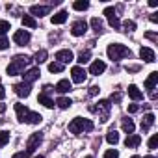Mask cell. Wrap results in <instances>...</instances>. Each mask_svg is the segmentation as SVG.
<instances>
[{"mask_svg":"<svg viewBox=\"0 0 158 158\" xmlns=\"http://www.w3.org/2000/svg\"><path fill=\"white\" fill-rule=\"evenodd\" d=\"M108 58L110 60H114V61H117V60H123V58H130L132 56V52H130V48H127L125 45H121V43H112L110 47H108Z\"/></svg>","mask_w":158,"mask_h":158,"instance_id":"cell-1","label":"cell"},{"mask_svg":"<svg viewBox=\"0 0 158 158\" xmlns=\"http://www.w3.org/2000/svg\"><path fill=\"white\" fill-rule=\"evenodd\" d=\"M30 63V58L28 56H15L13 58V61L8 65V74L10 76H15V74H21L24 69H26V65Z\"/></svg>","mask_w":158,"mask_h":158,"instance_id":"cell-2","label":"cell"},{"mask_svg":"<svg viewBox=\"0 0 158 158\" xmlns=\"http://www.w3.org/2000/svg\"><path fill=\"white\" fill-rule=\"evenodd\" d=\"M89 132L93 130V123L89 119H82V117H74L71 123H69V132L73 134H80V132Z\"/></svg>","mask_w":158,"mask_h":158,"instance_id":"cell-3","label":"cell"},{"mask_svg":"<svg viewBox=\"0 0 158 158\" xmlns=\"http://www.w3.org/2000/svg\"><path fill=\"white\" fill-rule=\"evenodd\" d=\"M110 108H112V104H110L108 101H99V102H97V106H89V110H91V112L101 114V121H102V123H104V121H108Z\"/></svg>","mask_w":158,"mask_h":158,"instance_id":"cell-4","label":"cell"},{"mask_svg":"<svg viewBox=\"0 0 158 158\" xmlns=\"http://www.w3.org/2000/svg\"><path fill=\"white\" fill-rule=\"evenodd\" d=\"M41 139H43V136H41L39 132L32 134V136H30V139H28V143H26V154H32V152H34V151L39 147Z\"/></svg>","mask_w":158,"mask_h":158,"instance_id":"cell-5","label":"cell"},{"mask_svg":"<svg viewBox=\"0 0 158 158\" xmlns=\"http://www.w3.org/2000/svg\"><path fill=\"white\" fill-rule=\"evenodd\" d=\"M71 78H73L74 84H82L86 80V71L82 67H73L71 69Z\"/></svg>","mask_w":158,"mask_h":158,"instance_id":"cell-6","label":"cell"},{"mask_svg":"<svg viewBox=\"0 0 158 158\" xmlns=\"http://www.w3.org/2000/svg\"><path fill=\"white\" fill-rule=\"evenodd\" d=\"M86 32H88V23H86V21H76V23L73 24V28H71V34L76 35V37L84 35Z\"/></svg>","mask_w":158,"mask_h":158,"instance_id":"cell-7","label":"cell"},{"mask_svg":"<svg viewBox=\"0 0 158 158\" xmlns=\"http://www.w3.org/2000/svg\"><path fill=\"white\" fill-rule=\"evenodd\" d=\"M39 74H41L39 67H32V69H28V71L23 74V78H24V84H32V82H35L37 78H39Z\"/></svg>","mask_w":158,"mask_h":158,"instance_id":"cell-8","label":"cell"},{"mask_svg":"<svg viewBox=\"0 0 158 158\" xmlns=\"http://www.w3.org/2000/svg\"><path fill=\"white\" fill-rule=\"evenodd\" d=\"M106 71V63L102 61V60H95L93 63H91V67H89V74H93V76H99V74H102Z\"/></svg>","mask_w":158,"mask_h":158,"instance_id":"cell-9","label":"cell"},{"mask_svg":"<svg viewBox=\"0 0 158 158\" xmlns=\"http://www.w3.org/2000/svg\"><path fill=\"white\" fill-rule=\"evenodd\" d=\"M13 41H15L17 45H26V43L30 41V34H28L26 30H17V32L13 34Z\"/></svg>","mask_w":158,"mask_h":158,"instance_id":"cell-10","label":"cell"},{"mask_svg":"<svg viewBox=\"0 0 158 158\" xmlns=\"http://www.w3.org/2000/svg\"><path fill=\"white\" fill-rule=\"evenodd\" d=\"M139 58H141V60H145V61H149V63L156 61L154 50H152V48H149V47H141V50H139Z\"/></svg>","mask_w":158,"mask_h":158,"instance_id":"cell-11","label":"cell"},{"mask_svg":"<svg viewBox=\"0 0 158 158\" xmlns=\"http://www.w3.org/2000/svg\"><path fill=\"white\" fill-rule=\"evenodd\" d=\"M156 84H158V73L156 71H152L151 74H149V78L145 80V89H149L151 93L154 91V88H156Z\"/></svg>","mask_w":158,"mask_h":158,"instance_id":"cell-12","label":"cell"},{"mask_svg":"<svg viewBox=\"0 0 158 158\" xmlns=\"http://www.w3.org/2000/svg\"><path fill=\"white\" fill-rule=\"evenodd\" d=\"M56 60H58V63H69V61H73V52L71 50H60V52H56Z\"/></svg>","mask_w":158,"mask_h":158,"instance_id":"cell-13","label":"cell"},{"mask_svg":"<svg viewBox=\"0 0 158 158\" xmlns=\"http://www.w3.org/2000/svg\"><path fill=\"white\" fill-rule=\"evenodd\" d=\"M15 112H17V119L21 121V123H24L26 121V117H28V114H30V110L26 108V106H23V104H15Z\"/></svg>","mask_w":158,"mask_h":158,"instance_id":"cell-14","label":"cell"},{"mask_svg":"<svg viewBox=\"0 0 158 158\" xmlns=\"http://www.w3.org/2000/svg\"><path fill=\"white\" fill-rule=\"evenodd\" d=\"M13 89H15V93H17L19 97H28L32 88H30V84H24V82H23V84H17V86H13Z\"/></svg>","mask_w":158,"mask_h":158,"instance_id":"cell-15","label":"cell"},{"mask_svg":"<svg viewBox=\"0 0 158 158\" xmlns=\"http://www.w3.org/2000/svg\"><path fill=\"white\" fill-rule=\"evenodd\" d=\"M50 11V6H32L30 8V13L35 15V17H43Z\"/></svg>","mask_w":158,"mask_h":158,"instance_id":"cell-16","label":"cell"},{"mask_svg":"<svg viewBox=\"0 0 158 158\" xmlns=\"http://www.w3.org/2000/svg\"><path fill=\"white\" fill-rule=\"evenodd\" d=\"M152 125H154V114H147V115L143 117V121H141V130L147 132Z\"/></svg>","mask_w":158,"mask_h":158,"instance_id":"cell-17","label":"cell"},{"mask_svg":"<svg viewBox=\"0 0 158 158\" xmlns=\"http://www.w3.org/2000/svg\"><path fill=\"white\" fill-rule=\"evenodd\" d=\"M141 143V138L138 136V134H130L127 139H125V145L128 147V149H132V147H138Z\"/></svg>","mask_w":158,"mask_h":158,"instance_id":"cell-18","label":"cell"},{"mask_svg":"<svg viewBox=\"0 0 158 158\" xmlns=\"http://www.w3.org/2000/svg\"><path fill=\"white\" fill-rule=\"evenodd\" d=\"M56 91H58V93H67V91H71V82L65 80V78H63V80H60V82L56 84Z\"/></svg>","mask_w":158,"mask_h":158,"instance_id":"cell-19","label":"cell"},{"mask_svg":"<svg viewBox=\"0 0 158 158\" xmlns=\"http://www.w3.org/2000/svg\"><path fill=\"white\" fill-rule=\"evenodd\" d=\"M128 95H130V99H134V101H141L143 99V93L138 89V86H128Z\"/></svg>","mask_w":158,"mask_h":158,"instance_id":"cell-20","label":"cell"},{"mask_svg":"<svg viewBox=\"0 0 158 158\" xmlns=\"http://www.w3.org/2000/svg\"><path fill=\"white\" fill-rule=\"evenodd\" d=\"M52 24H63L67 21V11H58L56 15H52Z\"/></svg>","mask_w":158,"mask_h":158,"instance_id":"cell-21","label":"cell"},{"mask_svg":"<svg viewBox=\"0 0 158 158\" xmlns=\"http://www.w3.org/2000/svg\"><path fill=\"white\" fill-rule=\"evenodd\" d=\"M37 101L43 104V106H47V108H54V101L47 95V93H39V97H37Z\"/></svg>","mask_w":158,"mask_h":158,"instance_id":"cell-22","label":"cell"},{"mask_svg":"<svg viewBox=\"0 0 158 158\" xmlns=\"http://www.w3.org/2000/svg\"><path fill=\"white\" fill-rule=\"evenodd\" d=\"M41 119H43V117H41L37 112H30L24 123H28V125H39V123H41Z\"/></svg>","mask_w":158,"mask_h":158,"instance_id":"cell-23","label":"cell"},{"mask_svg":"<svg viewBox=\"0 0 158 158\" xmlns=\"http://www.w3.org/2000/svg\"><path fill=\"white\" fill-rule=\"evenodd\" d=\"M23 26H26V28H35L37 23H35V19H34L32 15H24V17H23Z\"/></svg>","mask_w":158,"mask_h":158,"instance_id":"cell-24","label":"cell"},{"mask_svg":"<svg viewBox=\"0 0 158 158\" xmlns=\"http://www.w3.org/2000/svg\"><path fill=\"white\" fill-rule=\"evenodd\" d=\"M56 104L61 108V110H67V108H71V104H73V101L71 99H67V97H60L58 101H56Z\"/></svg>","mask_w":158,"mask_h":158,"instance_id":"cell-25","label":"cell"},{"mask_svg":"<svg viewBox=\"0 0 158 158\" xmlns=\"http://www.w3.org/2000/svg\"><path fill=\"white\" fill-rule=\"evenodd\" d=\"M73 8H74L76 11H86V10L89 8V2H86V0H76V2L73 4Z\"/></svg>","mask_w":158,"mask_h":158,"instance_id":"cell-26","label":"cell"},{"mask_svg":"<svg viewBox=\"0 0 158 158\" xmlns=\"http://www.w3.org/2000/svg\"><path fill=\"white\" fill-rule=\"evenodd\" d=\"M106 141H108V143H112V145L119 143V134H117L115 130H110V132L106 134Z\"/></svg>","mask_w":158,"mask_h":158,"instance_id":"cell-27","label":"cell"},{"mask_svg":"<svg viewBox=\"0 0 158 158\" xmlns=\"http://www.w3.org/2000/svg\"><path fill=\"white\" fill-rule=\"evenodd\" d=\"M134 123L130 121V119H123V130L127 132V134H134Z\"/></svg>","mask_w":158,"mask_h":158,"instance_id":"cell-28","label":"cell"},{"mask_svg":"<svg viewBox=\"0 0 158 158\" xmlns=\"http://www.w3.org/2000/svg\"><path fill=\"white\" fill-rule=\"evenodd\" d=\"M34 61H35V63H43V61H47V50H37L35 56H34Z\"/></svg>","mask_w":158,"mask_h":158,"instance_id":"cell-29","label":"cell"},{"mask_svg":"<svg viewBox=\"0 0 158 158\" xmlns=\"http://www.w3.org/2000/svg\"><path fill=\"white\" fill-rule=\"evenodd\" d=\"M89 58H91V52L89 50H82L80 54H78V63H86V61H89Z\"/></svg>","mask_w":158,"mask_h":158,"instance_id":"cell-30","label":"cell"},{"mask_svg":"<svg viewBox=\"0 0 158 158\" xmlns=\"http://www.w3.org/2000/svg\"><path fill=\"white\" fill-rule=\"evenodd\" d=\"M91 26H93V30H95L97 34H101V32H102V23H101V19L93 17V19H91Z\"/></svg>","mask_w":158,"mask_h":158,"instance_id":"cell-31","label":"cell"},{"mask_svg":"<svg viewBox=\"0 0 158 158\" xmlns=\"http://www.w3.org/2000/svg\"><path fill=\"white\" fill-rule=\"evenodd\" d=\"M10 141V132L8 130H0V147H4Z\"/></svg>","mask_w":158,"mask_h":158,"instance_id":"cell-32","label":"cell"},{"mask_svg":"<svg viewBox=\"0 0 158 158\" xmlns=\"http://www.w3.org/2000/svg\"><path fill=\"white\" fill-rule=\"evenodd\" d=\"M48 71H50V73H61V71H63V65L58 63V61H52V63L48 65Z\"/></svg>","mask_w":158,"mask_h":158,"instance_id":"cell-33","label":"cell"},{"mask_svg":"<svg viewBox=\"0 0 158 158\" xmlns=\"http://www.w3.org/2000/svg\"><path fill=\"white\" fill-rule=\"evenodd\" d=\"M123 28H125V32H134L136 30V23L134 21H125L123 23Z\"/></svg>","mask_w":158,"mask_h":158,"instance_id":"cell-34","label":"cell"},{"mask_svg":"<svg viewBox=\"0 0 158 158\" xmlns=\"http://www.w3.org/2000/svg\"><path fill=\"white\" fill-rule=\"evenodd\" d=\"M156 145H158V134H152V136H151V139H149V149H151V151H154V149H156Z\"/></svg>","mask_w":158,"mask_h":158,"instance_id":"cell-35","label":"cell"},{"mask_svg":"<svg viewBox=\"0 0 158 158\" xmlns=\"http://www.w3.org/2000/svg\"><path fill=\"white\" fill-rule=\"evenodd\" d=\"M10 30V23L8 21H0V35H4Z\"/></svg>","mask_w":158,"mask_h":158,"instance_id":"cell-36","label":"cell"},{"mask_svg":"<svg viewBox=\"0 0 158 158\" xmlns=\"http://www.w3.org/2000/svg\"><path fill=\"white\" fill-rule=\"evenodd\" d=\"M104 158H119L117 149H110V151H106V152H104Z\"/></svg>","mask_w":158,"mask_h":158,"instance_id":"cell-37","label":"cell"},{"mask_svg":"<svg viewBox=\"0 0 158 158\" xmlns=\"http://www.w3.org/2000/svg\"><path fill=\"white\" fill-rule=\"evenodd\" d=\"M108 23H110V26H112V28H115V30L119 28V21H117V17H115V15H114V17H108Z\"/></svg>","mask_w":158,"mask_h":158,"instance_id":"cell-38","label":"cell"},{"mask_svg":"<svg viewBox=\"0 0 158 158\" xmlns=\"http://www.w3.org/2000/svg\"><path fill=\"white\" fill-rule=\"evenodd\" d=\"M8 47H10V41L6 37H2V39H0V50H6Z\"/></svg>","mask_w":158,"mask_h":158,"instance_id":"cell-39","label":"cell"},{"mask_svg":"<svg viewBox=\"0 0 158 158\" xmlns=\"http://www.w3.org/2000/svg\"><path fill=\"white\" fill-rule=\"evenodd\" d=\"M104 15H106V17H114V15H115V10H114V8H106V10H104Z\"/></svg>","mask_w":158,"mask_h":158,"instance_id":"cell-40","label":"cell"},{"mask_svg":"<svg viewBox=\"0 0 158 158\" xmlns=\"http://www.w3.org/2000/svg\"><path fill=\"white\" fill-rule=\"evenodd\" d=\"M99 91H101V89H99V86H91V88H89V95H97Z\"/></svg>","mask_w":158,"mask_h":158,"instance_id":"cell-41","label":"cell"},{"mask_svg":"<svg viewBox=\"0 0 158 158\" xmlns=\"http://www.w3.org/2000/svg\"><path fill=\"white\" fill-rule=\"evenodd\" d=\"M138 110H139V106H138V104H130V106H128V112H130V114H136Z\"/></svg>","mask_w":158,"mask_h":158,"instance_id":"cell-42","label":"cell"},{"mask_svg":"<svg viewBox=\"0 0 158 158\" xmlns=\"http://www.w3.org/2000/svg\"><path fill=\"white\" fill-rule=\"evenodd\" d=\"M112 101L114 102H119L121 101V93H112Z\"/></svg>","mask_w":158,"mask_h":158,"instance_id":"cell-43","label":"cell"},{"mask_svg":"<svg viewBox=\"0 0 158 158\" xmlns=\"http://www.w3.org/2000/svg\"><path fill=\"white\" fill-rule=\"evenodd\" d=\"M6 97V89H4V86H0V101H2Z\"/></svg>","mask_w":158,"mask_h":158,"instance_id":"cell-44","label":"cell"},{"mask_svg":"<svg viewBox=\"0 0 158 158\" xmlns=\"http://www.w3.org/2000/svg\"><path fill=\"white\" fill-rule=\"evenodd\" d=\"M149 19H151V23H158V13H152Z\"/></svg>","mask_w":158,"mask_h":158,"instance_id":"cell-45","label":"cell"},{"mask_svg":"<svg viewBox=\"0 0 158 158\" xmlns=\"http://www.w3.org/2000/svg\"><path fill=\"white\" fill-rule=\"evenodd\" d=\"M13 158H28V154H26V152H17Z\"/></svg>","mask_w":158,"mask_h":158,"instance_id":"cell-46","label":"cell"},{"mask_svg":"<svg viewBox=\"0 0 158 158\" xmlns=\"http://www.w3.org/2000/svg\"><path fill=\"white\" fill-rule=\"evenodd\" d=\"M145 35H147V37H149V39H152V41H156V35H154V34H151V32H147V34H145Z\"/></svg>","mask_w":158,"mask_h":158,"instance_id":"cell-47","label":"cell"},{"mask_svg":"<svg viewBox=\"0 0 158 158\" xmlns=\"http://www.w3.org/2000/svg\"><path fill=\"white\" fill-rule=\"evenodd\" d=\"M149 6H151V8H156V6H158V2H156V0H151Z\"/></svg>","mask_w":158,"mask_h":158,"instance_id":"cell-48","label":"cell"},{"mask_svg":"<svg viewBox=\"0 0 158 158\" xmlns=\"http://www.w3.org/2000/svg\"><path fill=\"white\" fill-rule=\"evenodd\" d=\"M6 112V104H0V114H4Z\"/></svg>","mask_w":158,"mask_h":158,"instance_id":"cell-49","label":"cell"},{"mask_svg":"<svg viewBox=\"0 0 158 158\" xmlns=\"http://www.w3.org/2000/svg\"><path fill=\"white\" fill-rule=\"evenodd\" d=\"M34 158H45V156H34Z\"/></svg>","mask_w":158,"mask_h":158,"instance_id":"cell-50","label":"cell"},{"mask_svg":"<svg viewBox=\"0 0 158 158\" xmlns=\"http://www.w3.org/2000/svg\"><path fill=\"white\" fill-rule=\"evenodd\" d=\"M145 158H154V156H145Z\"/></svg>","mask_w":158,"mask_h":158,"instance_id":"cell-51","label":"cell"},{"mask_svg":"<svg viewBox=\"0 0 158 158\" xmlns=\"http://www.w3.org/2000/svg\"><path fill=\"white\" fill-rule=\"evenodd\" d=\"M132 158H139V156H132Z\"/></svg>","mask_w":158,"mask_h":158,"instance_id":"cell-52","label":"cell"},{"mask_svg":"<svg viewBox=\"0 0 158 158\" xmlns=\"http://www.w3.org/2000/svg\"><path fill=\"white\" fill-rule=\"evenodd\" d=\"M86 158H93V156H86Z\"/></svg>","mask_w":158,"mask_h":158,"instance_id":"cell-53","label":"cell"}]
</instances>
